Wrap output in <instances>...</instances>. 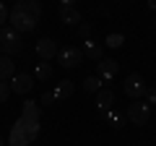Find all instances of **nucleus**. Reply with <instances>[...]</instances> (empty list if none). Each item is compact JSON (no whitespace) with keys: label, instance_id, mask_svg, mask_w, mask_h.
<instances>
[{"label":"nucleus","instance_id":"13","mask_svg":"<svg viewBox=\"0 0 156 146\" xmlns=\"http://www.w3.org/2000/svg\"><path fill=\"white\" fill-rule=\"evenodd\" d=\"M83 57H89V60H101V55H104V47L101 45H96V42H91V39H86L83 42Z\"/></svg>","mask_w":156,"mask_h":146},{"label":"nucleus","instance_id":"5","mask_svg":"<svg viewBox=\"0 0 156 146\" xmlns=\"http://www.w3.org/2000/svg\"><path fill=\"white\" fill-rule=\"evenodd\" d=\"M122 89H125V94H128V97L140 99V97L146 94V81H143V76H140V73H130L128 78H125Z\"/></svg>","mask_w":156,"mask_h":146},{"label":"nucleus","instance_id":"12","mask_svg":"<svg viewBox=\"0 0 156 146\" xmlns=\"http://www.w3.org/2000/svg\"><path fill=\"white\" fill-rule=\"evenodd\" d=\"M13 76H16V63L11 57L0 55V81H11Z\"/></svg>","mask_w":156,"mask_h":146},{"label":"nucleus","instance_id":"3","mask_svg":"<svg viewBox=\"0 0 156 146\" xmlns=\"http://www.w3.org/2000/svg\"><path fill=\"white\" fill-rule=\"evenodd\" d=\"M125 118L133 125H146L151 120V107L146 104V102H133V104L125 110Z\"/></svg>","mask_w":156,"mask_h":146},{"label":"nucleus","instance_id":"11","mask_svg":"<svg viewBox=\"0 0 156 146\" xmlns=\"http://www.w3.org/2000/svg\"><path fill=\"white\" fill-rule=\"evenodd\" d=\"M112 104H115V94H112V89H104V86H101V89L96 91V107H99V112L112 110Z\"/></svg>","mask_w":156,"mask_h":146},{"label":"nucleus","instance_id":"15","mask_svg":"<svg viewBox=\"0 0 156 146\" xmlns=\"http://www.w3.org/2000/svg\"><path fill=\"white\" fill-rule=\"evenodd\" d=\"M73 89H76V86H73V81H60V84H57V89L52 91V94H55V99H68V97L73 94Z\"/></svg>","mask_w":156,"mask_h":146},{"label":"nucleus","instance_id":"8","mask_svg":"<svg viewBox=\"0 0 156 146\" xmlns=\"http://www.w3.org/2000/svg\"><path fill=\"white\" fill-rule=\"evenodd\" d=\"M37 55L42 57L44 63H50L52 57H57V45H55V39H50V37H42V39L37 42Z\"/></svg>","mask_w":156,"mask_h":146},{"label":"nucleus","instance_id":"20","mask_svg":"<svg viewBox=\"0 0 156 146\" xmlns=\"http://www.w3.org/2000/svg\"><path fill=\"white\" fill-rule=\"evenodd\" d=\"M8 97H11V84L8 81H0V104L8 102Z\"/></svg>","mask_w":156,"mask_h":146},{"label":"nucleus","instance_id":"14","mask_svg":"<svg viewBox=\"0 0 156 146\" xmlns=\"http://www.w3.org/2000/svg\"><path fill=\"white\" fill-rule=\"evenodd\" d=\"M60 21L65 24V26H76V24H81V13L76 11V8H60Z\"/></svg>","mask_w":156,"mask_h":146},{"label":"nucleus","instance_id":"2","mask_svg":"<svg viewBox=\"0 0 156 146\" xmlns=\"http://www.w3.org/2000/svg\"><path fill=\"white\" fill-rule=\"evenodd\" d=\"M8 24H11V29L13 31H18L23 37L26 31H34V26H37V21H34L31 16H26L23 11H18L16 5L11 8V16H8Z\"/></svg>","mask_w":156,"mask_h":146},{"label":"nucleus","instance_id":"21","mask_svg":"<svg viewBox=\"0 0 156 146\" xmlns=\"http://www.w3.org/2000/svg\"><path fill=\"white\" fill-rule=\"evenodd\" d=\"M122 42H125L122 34H109V37H107V45L109 47H122Z\"/></svg>","mask_w":156,"mask_h":146},{"label":"nucleus","instance_id":"23","mask_svg":"<svg viewBox=\"0 0 156 146\" xmlns=\"http://www.w3.org/2000/svg\"><path fill=\"white\" fill-rule=\"evenodd\" d=\"M91 31H94V26H91L89 21H86V24H81V26H78V34H81V37H86V39H91Z\"/></svg>","mask_w":156,"mask_h":146},{"label":"nucleus","instance_id":"17","mask_svg":"<svg viewBox=\"0 0 156 146\" xmlns=\"http://www.w3.org/2000/svg\"><path fill=\"white\" fill-rule=\"evenodd\" d=\"M101 118H104L107 123H112V128H122V125H125V118H122V115H117V112H112V110H104Z\"/></svg>","mask_w":156,"mask_h":146},{"label":"nucleus","instance_id":"6","mask_svg":"<svg viewBox=\"0 0 156 146\" xmlns=\"http://www.w3.org/2000/svg\"><path fill=\"white\" fill-rule=\"evenodd\" d=\"M34 89V76L31 73H16L11 78V94H29Z\"/></svg>","mask_w":156,"mask_h":146},{"label":"nucleus","instance_id":"4","mask_svg":"<svg viewBox=\"0 0 156 146\" xmlns=\"http://www.w3.org/2000/svg\"><path fill=\"white\" fill-rule=\"evenodd\" d=\"M57 60H60L62 68H78L81 63H83V52L78 50V47H62V50H57Z\"/></svg>","mask_w":156,"mask_h":146},{"label":"nucleus","instance_id":"24","mask_svg":"<svg viewBox=\"0 0 156 146\" xmlns=\"http://www.w3.org/2000/svg\"><path fill=\"white\" fill-rule=\"evenodd\" d=\"M52 102H55V94H52V91H44L42 99H39V104H52Z\"/></svg>","mask_w":156,"mask_h":146},{"label":"nucleus","instance_id":"16","mask_svg":"<svg viewBox=\"0 0 156 146\" xmlns=\"http://www.w3.org/2000/svg\"><path fill=\"white\" fill-rule=\"evenodd\" d=\"M81 86H83V91H86V94H96V91L101 89V81L96 78V76H86Z\"/></svg>","mask_w":156,"mask_h":146},{"label":"nucleus","instance_id":"22","mask_svg":"<svg viewBox=\"0 0 156 146\" xmlns=\"http://www.w3.org/2000/svg\"><path fill=\"white\" fill-rule=\"evenodd\" d=\"M8 16H11V8H5L3 3H0V29H5V24H8Z\"/></svg>","mask_w":156,"mask_h":146},{"label":"nucleus","instance_id":"9","mask_svg":"<svg viewBox=\"0 0 156 146\" xmlns=\"http://www.w3.org/2000/svg\"><path fill=\"white\" fill-rule=\"evenodd\" d=\"M16 8H18V11H23L26 16H31L34 21L42 18V3H39V0H18Z\"/></svg>","mask_w":156,"mask_h":146},{"label":"nucleus","instance_id":"10","mask_svg":"<svg viewBox=\"0 0 156 146\" xmlns=\"http://www.w3.org/2000/svg\"><path fill=\"white\" fill-rule=\"evenodd\" d=\"M39 115H42V110H39V102H31L26 99L21 107V118L29 120V123H39Z\"/></svg>","mask_w":156,"mask_h":146},{"label":"nucleus","instance_id":"18","mask_svg":"<svg viewBox=\"0 0 156 146\" xmlns=\"http://www.w3.org/2000/svg\"><path fill=\"white\" fill-rule=\"evenodd\" d=\"M39 138V123H29L26 120V130H23V141L26 144H31V141Z\"/></svg>","mask_w":156,"mask_h":146},{"label":"nucleus","instance_id":"7","mask_svg":"<svg viewBox=\"0 0 156 146\" xmlns=\"http://www.w3.org/2000/svg\"><path fill=\"white\" fill-rule=\"evenodd\" d=\"M117 71H120V63L117 60H104V57H101L99 63H96V78L99 81H112L117 76Z\"/></svg>","mask_w":156,"mask_h":146},{"label":"nucleus","instance_id":"28","mask_svg":"<svg viewBox=\"0 0 156 146\" xmlns=\"http://www.w3.org/2000/svg\"><path fill=\"white\" fill-rule=\"evenodd\" d=\"M0 146H5V138H0Z\"/></svg>","mask_w":156,"mask_h":146},{"label":"nucleus","instance_id":"26","mask_svg":"<svg viewBox=\"0 0 156 146\" xmlns=\"http://www.w3.org/2000/svg\"><path fill=\"white\" fill-rule=\"evenodd\" d=\"M8 146H31V144H26V141H21V144H8Z\"/></svg>","mask_w":156,"mask_h":146},{"label":"nucleus","instance_id":"1","mask_svg":"<svg viewBox=\"0 0 156 146\" xmlns=\"http://www.w3.org/2000/svg\"><path fill=\"white\" fill-rule=\"evenodd\" d=\"M23 50V37L18 31H13L11 26H5V29H0V52L5 57H11V55H16V52H21Z\"/></svg>","mask_w":156,"mask_h":146},{"label":"nucleus","instance_id":"27","mask_svg":"<svg viewBox=\"0 0 156 146\" xmlns=\"http://www.w3.org/2000/svg\"><path fill=\"white\" fill-rule=\"evenodd\" d=\"M148 5H151V8H156V0H151V3H148Z\"/></svg>","mask_w":156,"mask_h":146},{"label":"nucleus","instance_id":"19","mask_svg":"<svg viewBox=\"0 0 156 146\" xmlns=\"http://www.w3.org/2000/svg\"><path fill=\"white\" fill-rule=\"evenodd\" d=\"M34 78H37V81L52 78V65H50V63H39V65H37V73H34Z\"/></svg>","mask_w":156,"mask_h":146},{"label":"nucleus","instance_id":"25","mask_svg":"<svg viewBox=\"0 0 156 146\" xmlns=\"http://www.w3.org/2000/svg\"><path fill=\"white\" fill-rule=\"evenodd\" d=\"M146 97H148V102H146V104H156V86L146 89Z\"/></svg>","mask_w":156,"mask_h":146}]
</instances>
